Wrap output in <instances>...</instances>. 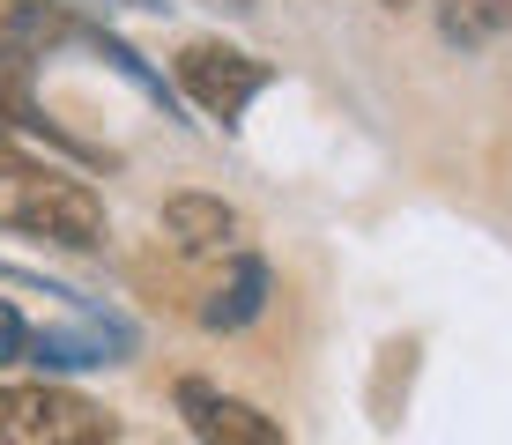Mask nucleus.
<instances>
[{"mask_svg":"<svg viewBox=\"0 0 512 445\" xmlns=\"http://www.w3.org/2000/svg\"><path fill=\"white\" fill-rule=\"evenodd\" d=\"M0 223L30 230L45 245H67V253H97L104 245V201L82 178L45 171V164H15L8 186H0Z\"/></svg>","mask_w":512,"mask_h":445,"instance_id":"f257e3e1","label":"nucleus"},{"mask_svg":"<svg viewBox=\"0 0 512 445\" xmlns=\"http://www.w3.org/2000/svg\"><path fill=\"white\" fill-rule=\"evenodd\" d=\"M119 416L67 386H0V445H112Z\"/></svg>","mask_w":512,"mask_h":445,"instance_id":"f03ea898","label":"nucleus"},{"mask_svg":"<svg viewBox=\"0 0 512 445\" xmlns=\"http://www.w3.org/2000/svg\"><path fill=\"white\" fill-rule=\"evenodd\" d=\"M171 89H179L201 119L238 127L245 104L268 89V60H253V52H238V45H223V38H193L179 60H171Z\"/></svg>","mask_w":512,"mask_h":445,"instance_id":"7ed1b4c3","label":"nucleus"},{"mask_svg":"<svg viewBox=\"0 0 512 445\" xmlns=\"http://www.w3.org/2000/svg\"><path fill=\"white\" fill-rule=\"evenodd\" d=\"M179 416H186V431L208 438V445H282V423L268 408H253L238 394H216V386H201V379L179 386Z\"/></svg>","mask_w":512,"mask_h":445,"instance_id":"20e7f679","label":"nucleus"},{"mask_svg":"<svg viewBox=\"0 0 512 445\" xmlns=\"http://www.w3.org/2000/svg\"><path fill=\"white\" fill-rule=\"evenodd\" d=\"M127 349H134V334L119 327V319H90V327H30V349H23V364H38V371H97V364H127Z\"/></svg>","mask_w":512,"mask_h":445,"instance_id":"39448f33","label":"nucleus"},{"mask_svg":"<svg viewBox=\"0 0 512 445\" xmlns=\"http://www.w3.org/2000/svg\"><path fill=\"white\" fill-rule=\"evenodd\" d=\"M156 223H164V238L179 253H238V238H245V216L223 193H171Z\"/></svg>","mask_w":512,"mask_h":445,"instance_id":"423d86ee","label":"nucleus"},{"mask_svg":"<svg viewBox=\"0 0 512 445\" xmlns=\"http://www.w3.org/2000/svg\"><path fill=\"white\" fill-rule=\"evenodd\" d=\"M268 290H275L268 260H260V253H238L231 267H223V282L201 297V327H208V334H238V327H253V319L268 312Z\"/></svg>","mask_w":512,"mask_h":445,"instance_id":"0eeeda50","label":"nucleus"},{"mask_svg":"<svg viewBox=\"0 0 512 445\" xmlns=\"http://www.w3.org/2000/svg\"><path fill=\"white\" fill-rule=\"evenodd\" d=\"M75 38V15L60 0H0V60H45L52 45Z\"/></svg>","mask_w":512,"mask_h":445,"instance_id":"6e6552de","label":"nucleus"},{"mask_svg":"<svg viewBox=\"0 0 512 445\" xmlns=\"http://www.w3.org/2000/svg\"><path fill=\"white\" fill-rule=\"evenodd\" d=\"M0 134H30V141H52V149H75L82 156V141H67L38 112V97H30V82H23V60H0Z\"/></svg>","mask_w":512,"mask_h":445,"instance_id":"1a4fd4ad","label":"nucleus"},{"mask_svg":"<svg viewBox=\"0 0 512 445\" xmlns=\"http://www.w3.org/2000/svg\"><path fill=\"white\" fill-rule=\"evenodd\" d=\"M438 30H446V45L483 52L512 30V0H438Z\"/></svg>","mask_w":512,"mask_h":445,"instance_id":"9d476101","label":"nucleus"},{"mask_svg":"<svg viewBox=\"0 0 512 445\" xmlns=\"http://www.w3.org/2000/svg\"><path fill=\"white\" fill-rule=\"evenodd\" d=\"M75 38L90 45L97 60H112V67H119V75H127V82H134V89H141V97H149V104H164V112H179V89H171L164 75H156V67L141 60V52H134L127 38H112V30H97V23H75Z\"/></svg>","mask_w":512,"mask_h":445,"instance_id":"9b49d317","label":"nucleus"},{"mask_svg":"<svg viewBox=\"0 0 512 445\" xmlns=\"http://www.w3.org/2000/svg\"><path fill=\"white\" fill-rule=\"evenodd\" d=\"M23 349H30V319L8 305V297H0V371H15L23 364Z\"/></svg>","mask_w":512,"mask_h":445,"instance_id":"f8f14e48","label":"nucleus"},{"mask_svg":"<svg viewBox=\"0 0 512 445\" xmlns=\"http://www.w3.org/2000/svg\"><path fill=\"white\" fill-rule=\"evenodd\" d=\"M386 8H416V0H386Z\"/></svg>","mask_w":512,"mask_h":445,"instance_id":"ddd939ff","label":"nucleus"},{"mask_svg":"<svg viewBox=\"0 0 512 445\" xmlns=\"http://www.w3.org/2000/svg\"><path fill=\"white\" fill-rule=\"evenodd\" d=\"M141 8H164V0H141Z\"/></svg>","mask_w":512,"mask_h":445,"instance_id":"4468645a","label":"nucleus"},{"mask_svg":"<svg viewBox=\"0 0 512 445\" xmlns=\"http://www.w3.org/2000/svg\"><path fill=\"white\" fill-rule=\"evenodd\" d=\"M231 8H253V0H231Z\"/></svg>","mask_w":512,"mask_h":445,"instance_id":"2eb2a0df","label":"nucleus"}]
</instances>
